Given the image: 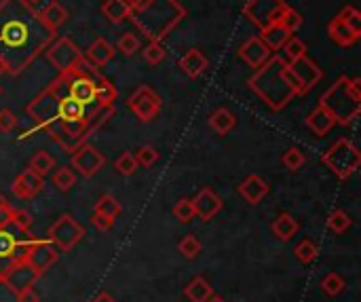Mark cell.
<instances>
[{"label": "cell", "mask_w": 361, "mask_h": 302, "mask_svg": "<svg viewBox=\"0 0 361 302\" xmlns=\"http://www.w3.org/2000/svg\"><path fill=\"white\" fill-rule=\"evenodd\" d=\"M116 55V49L106 41V39H97V41H93L91 45H89V49H87V61L89 63H93V66H106L112 57Z\"/></svg>", "instance_id": "ffe728a7"}, {"label": "cell", "mask_w": 361, "mask_h": 302, "mask_svg": "<svg viewBox=\"0 0 361 302\" xmlns=\"http://www.w3.org/2000/svg\"><path fill=\"white\" fill-rule=\"evenodd\" d=\"M102 13H104V17L110 19L112 23H123V21L131 15V9H129L127 0H104Z\"/></svg>", "instance_id": "d4e9b609"}, {"label": "cell", "mask_w": 361, "mask_h": 302, "mask_svg": "<svg viewBox=\"0 0 361 302\" xmlns=\"http://www.w3.org/2000/svg\"><path fill=\"white\" fill-rule=\"evenodd\" d=\"M205 302H226V300H222L220 296H209V298H207Z\"/></svg>", "instance_id": "681fc988"}, {"label": "cell", "mask_w": 361, "mask_h": 302, "mask_svg": "<svg viewBox=\"0 0 361 302\" xmlns=\"http://www.w3.org/2000/svg\"><path fill=\"white\" fill-rule=\"evenodd\" d=\"M192 205H194V214L196 216H199L203 222H209V220H214L220 214L222 199L209 186H205V188L199 190V194L192 199Z\"/></svg>", "instance_id": "7c38bea8"}, {"label": "cell", "mask_w": 361, "mask_h": 302, "mask_svg": "<svg viewBox=\"0 0 361 302\" xmlns=\"http://www.w3.org/2000/svg\"><path fill=\"white\" fill-rule=\"evenodd\" d=\"M207 123H209V127L218 133V136H228V133H231V131L237 127V117H235V112H231L228 108L220 106V108H216V110L209 114Z\"/></svg>", "instance_id": "ac0fdd59"}, {"label": "cell", "mask_w": 361, "mask_h": 302, "mask_svg": "<svg viewBox=\"0 0 361 302\" xmlns=\"http://www.w3.org/2000/svg\"><path fill=\"white\" fill-rule=\"evenodd\" d=\"M39 17H41V21L49 28V30H57L59 26H63L65 21H68V11H65L57 0H51V3L39 13Z\"/></svg>", "instance_id": "603a6c76"}, {"label": "cell", "mask_w": 361, "mask_h": 302, "mask_svg": "<svg viewBox=\"0 0 361 302\" xmlns=\"http://www.w3.org/2000/svg\"><path fill=\"white\" fill-rule=\"evenodd\" d=\"M289 37H291V32L287 28H283L279 21L265 26V28H262V34H260L262 43H265L271 51H279L287 43Z\"/></svg>", "instance_id": "d6986e66"}, {"label": "cell", "mask_w": 361, "mask_h": 302, "mask_svg": "<svg viewBox=\"0 0 361 302\" xmlns=\"http://www.w3.org/2000/svg\"><path fill=\"white\" fill-rule=\"evenodd\" d=\"M336 125V119H334V114L327 110L325 106H317L311 114H309V119H307V127L315 133L317 138H323L325 133H330L332 131V127Z\"/></svg>", "instance_id": "2e32d148"}, {"label": "cell", "mask_w": 361, "mask_h": 302, "mask_svg": "<svg viewBox=\"0 0 361 302\" xmlns=\"http://www.w3.org/2000/svg\"><path fill=\"white\" fill-rule=\"evenodd\" d=\"M11 212L13 208L7 203V199L0 194V226H7L11 222Z\"/></svg>", "instance_id": "bcb514c9"}, {"label": "cell", "mask_w": 361, "mask_h": 302, "mask_svg": "<svg viewBox=\"0 0 361 302\" xmlns=\"http://www.w3.org/2000/svg\"><path fill=\"white\" fill-rule=\"evenodd\" d=\"M207 66H209V59L203 55V51L199 49H190L182 55L180 59V68L186 77L190 79H199L205 70H207Z\"/></svg>", "instance_id": "9a60e30c"}, {"label": "cell", "mask_w": 361, "mask_h": 302, "mask_svg": "<svg viewBox=\"0 0 361 302\" xmlns=\"http://www.w3.org/2000/svg\"><path fill=\"white\" fill-rule=\"evenodd\" d=\"M45 188V178L37 172H32L30 167L28 170H23L11 184V190L17 199L21 201H30V199H34L39 192H43Z\"/></svg>", "instance_id": "30bf717a"}, {"label": "cell", "mask_w": 361, "mask_h": 302, "mask_svg": "<svg viewBox=\"0 0 361 302\" xmlns=\"http://www.w3.org/2000/svg\"><path fill=\"white\" fill-rule=\"evenodd\" d=\"M281 49L285 51V57H287L289 61H296V59H300V57L307 55V45H305L300 39H296V37H289L287 43H285Z\"/></svg>", "instance_id": "8d00e7d4"}, {"label": "cell", "mask_w": 361, "mask_h": 302, "mask_svg": "<svg viewBox=\"0 0 361 302\" xmlns=\"http://www.w3.org/2000/svg\"><path fill=\"white\" fill-rule=\"evenodd\" d=\"M279 23H281L283 28H287L289 32H296V30L302 26V17H300V13H296V11L289 9V7H285L283 13H281Z\"/></svg>", "instance_id": "b9f144b4"}, {"label": "cell", "mask_w": 361, "mask_h": 302, "mask_svg": "<svg viewBox=\"0 0 361 302\" xmlns=\"http://www.w3.org/2000/svg\"><path fill=\"white\" fill-rule=\"evenodd\" d=\"M287 77L293 83V87H296V93H307L321 79V70L317 68L315 61L307 59L305 55L287 66Z\"/></svg>", "instance_id": "52a82bcc"}, {"label": "cell", "mask_w": 361, "mask_h": 302, "mask_svg": "<svg viewBox=\"0 0 361 302\" xmlns=\"http://www.w3.org/2000/svg\"><path fill=\"white\" fill-rule=\"evenodd\" d=\"M351 226H353V220L344 210H334L330 214V218H327V228L336 234H344Z\"/></svg>", "instance_id": "f546056e"}, {"label": "cell", "mask_w": 361, "mask_h": 302, "mask_svg": "<svg viewBox=\"0 0 361 302\" xmlns=\"http://www.w3.org/2000/svg\"><path fill=\"white\" fill-rule=\"evenodd\" d=\"M68 95L74 97L83 106L95 102V77L89 74H68Z\"/></svg>", "instance_id": "8fae6325"}, {"label": "cell", "mask_w": 361, "mask_h": 302, "mask_svg": "<svg viewBox=\"0 0 361 302\" xmlns=\"http://www.w3.org/2000/svg\"><path fill=\"white\" fill-rule=\"evenodd\" d=\"M17 125H19V119L15 117L13 110H9V108L0 110V131H3V133H11Z\"/></svg>", "instance_id": "7bdbcfd3"}, {"label": "cell", "mask_w": 361, "mask_h": 302, "mask_svg": "<svg viewBox=\"0 0 361 302\" xmlns=\"http://www.w3.org/2000/svg\"><path fill=\"white\" fill-rule=\"evenodd\" d=\"M178 250H180V254H182L184 258L192 260V258H196V256L201 254L203 245H201V241H199V237H196V234L188 232V234H184V237L180 239Z\"/></svg>", "instance_id": "f1b7e54d"}, {"label": "cell", "mask_w": 361, "mask_h": 302, "mask_svg": "<svg viewBox=\"0 0 361 302\" xmlns=\"http://www.w3.org/2000/svg\"><path fill=\"white\" fill-rule=\"evenodd\" d=\"M144 59L150 63V66H158L163 59H165V49L158 41H150L144 49Z\"/></svg>", "instance_id": "f35d334b"}, {"label": "cell", "mask_w": 361, "mask_h": 302, "mask_svg": "<svg viewBox=\"0 0 361 302\" xmlns=\"http://www.w3.org/2000/svg\"><path fill=\"white\" fill-rule=\"evenodd\" d=\"M93 212H97V214H104V216H108V218L116 220V218L121 216V212H123V210H121V203H118V201H116L112 194H104V197L97 199V203H95Z\"/></svg>", "instance_id": "83f0119b"}, {"label": "cell", "mask_w": 361, "mask_h": 302, "mask_svg": "<svg viewBox=\"0 0 361 302\" xmlns=\"http://www.w3.org/2000/svg\"><path fill=\"white\" fill-rule=\"evenodd\" d=\"M174 216L180 224H188L196 218L194 214V205H192V199H180L176 208H174Z\"/></svg>", "instance_id": "e575fe53"}, {"label": "cell", "mask_w": 361, "mask_h": 302, "mask_svg": "<svg viewBox=\"0 0 361 302\" xmlns=\"http://www.w3.org/2000/svg\"><path fill=\"white\" fill-rule=\"evenodd\" d=\"M283 165L287 167L289 172H298L300 167L307 163V157H305V152L302 150H298V148H287L285 152H283Z\"/></svg>", "instance_id": "74e56055"}, {"label": "cell", "mask_w": 361, "mask_h": 302, "mask_svg": "<svg viewBox=\"0 0 361 302\" xmlns=\"http://www.w3.org/2000/svg\"><path fill=\"white\" fill-rule=\"evenodd\" d=\"M102 165H104L102 152L89 144H83V146L72 150V167L85 178H91L93 174L100 172Z\"/></svg>", "instance_id": "ba28073f"}, {"label": "cell", "mask_w": 361, "mask_h": 302, "mask_svg": "<svg viewBox=\"0 0 361 302\" xmlns=\"http://www.w3.org/2000/svg\"><path fill=\"white\" fill-rule=\"evenodd\" d=\"M15 296H17V302H39V294L34 292V288H25Z\"/></svg>", "instance_id": "7dc6e473"}, {"label": "cell", "mask_w": 361, "mask_h": 302, "mask_svg": "<svg viewBox=\"0 0 361 302\" xmlns=\"http://www.w3.org/2000/svg\"><path fill=\"white\" fill-rule=\"evenodd\" d=\"M239 57L245 61V63H249L251 68H262L265 66V61L271 57V49L262 43V39L260 37H254V39H249L241 49H239Z\"/></svg>", "instance_id": "4fadbf2b"}, {"label": "cell", "mask_w": 361, "mask_h": 302, "mask_svg": "<svg viewBox=\"0 0 361 302\" xmlns=\"http://www.w3.org/2000/svg\"><path fill=\"white\" fill-rule=\"evenodd\" d=\"M85 237V228L70 216L63 214L59 216L47 230V239L59 250V252H70L74 245Z\"/></svg>", "instance_id": "277c9868"}, {"label": "cell", "mask_w": 361, "mask_h": 302, "mask_svg": "<svg viewBox=\"0 0 361 302\" xmlns=\"http://www.w3.org/2000/svg\"><path fill=\"white\" fill-rule=\"evenodd\" d=\"M344 288H347V281H344L338 273H327V275L321 279V290H323L325 296H330V298L342 294Z\"/></svg>", "instance_id": "1f68e13d"}, {"label": "cell", "mask_w": 361, "mask_h": 302, "mask_svg": "<svg viewBox=\"0 0 361 302\" xmlns=\"http://www.w3.org/2000/svg\"><path fill=\"white\" fill-rule=\"evenodd\" d=\"M138 163H136V157L131 152H123L116 161H114V170L121 174V176H134L138 172Z\"/></svg>", "instance_id": "d590c367"}, {"label": "cell", "mask_w": 361, "mask_h": 302, "mask_svg": "<svg viewBox=\"0 0 361 302\" xmlns=\"http://www.w3.org/2000/svg\"><path fill=\"white\" fill-rule=\"evenodd\" d=\"M327 34H330V39L336 43V45H340V47H351V45H355L359 39H361V34H357V32H353L338 15L327 23Z\"/></svg>", "instance_id": "e0dca14e"}, {"label": "cell", "mask_w": 361, "mask_h": 302, "mask_svg": "<svg viewBox=\"0 0 361 302\" xmlns=\"http://www.w3.org/2000/svg\"><path fill=\"white\" fill-rule=\"evenodd\" d=\"M184 296L190 302H205L209 296H214V288L203 279V277H194L186 288H184Z\"/></svg>", "instance_id": "484cf974"}, {"label": "cell", "mask_w": 361, "mask_h": 302, "mask_svg": "<svg viewBox=\"0 0 361 302\" xmlns=\"http://www.w3.org/2000/svg\"><path fill=\"white\" fill-rule=\"evenodd\" d=\"M30 170L32 172H37V174H41L43 178L47 176V174H51L53 172V167H55V159L47 152V150H41V152H37L34 157L30 159Z\"/></svg>", "instance_id": "4316f807"}, {"label": "cell", "mask_w": 361, "mask_h": 302, "mask_svg": "<svg viewBox=\"0 0 361 302\" xmlns=\"http://www.w3.org/2000/svg\"><path fill=\"white\" fill-rule=\"evenodd\" d=\"M338 17L353 30V32H357V34H361V13L355 9V7H344L340 13H338Z\"/></svg>", "instance_id": "ab89813d"}, {"label": "cell", "mask_w": 361, "mask_h": 302, "mask_svg": "<svg viewBox=\"0 0 361 302\" xmlns=\"http://www.w3.org/2000/svg\"><path fill=\"white\" fill-rule=\"evenodd\" d=\"M134 157H136V163L138 165H142L144 170H150V167L158 161V150L152 148V146H142Z\"/></svg>", "instance_id": "60d3db41"}, {"label": "cell", "mask_w": 361, "mask_h": 302, "mask_svg": "<svg viewBox=\"0 0 361 302\" xmlns=\"http://www.w3.org/2000/svg\"><path fill=\"white\" fill-rule=\"evenodd\" d=\"M37 237L30 230L9 222L7 226H0V277L17 262L25 258V252L30 243Z\"/></svg>", "instance_id": "6da1fadb"}, {"label": "cell", "mask_w": 361, "mask_h": 302, "mask_svg": "<svg viewBox=\"0 0 361 302\" xmlns=\"http://www.w3.org/2000/svg\"><path fill=\"white\" fill-rule=\"evenodd\" d=\"M0 283H3V277H0Z\"/></svg>", "instance_id": "816d5d0a"}, {"label": "cell", "mask_w": 361, "mask_h": 302, "mask_svg": "<svg viewBox=\"0 0 361 302\" xmlns=\"http://www.w3.org/2000/svg\"><path fill=\"white\" fill-rule=\"evenodd\" d=\"M11 222L17 224V226H21V228H25V230H30V226H32L30 214L23 212V210H17V208H13V212H11Z\"/></svg>", "instance_id": "ee69618b"}, {"label": "cell", "mask_w": 361, "mask_h": 302, "mask_svg": "<svg viewBox=\"0 0 361 302\" xmlns=\"http://www.w3.org/2000/svg\"><path fill=\"white\" fill-rule=\"evenodd\" d=\"M127 106L140 121L148 123V121H154L161 112V97L148 85H142L129 95Z\"/></svg>", "instance_id": "5b68a950"}, {"label": "cell", "mask_w": 361, "mask_h": 302, "mask_svg": "<svg viewBox=\"0 0 361 302\" xmlns=\"http://www.w3.org/2000/svg\"><path fill=\"white\" fill-rule=\"evenodd\" d=\"M91 222H93V226H95L97 230H102V232H106V230H110V228L114 226V220H112V218H108V216H104V214H97V212H93Z\"/></svg>", "instance_id": "f6af8a7d"}, {"label": "cell", "mask_w": 361, "mask_h": 302, "mask_svg": "<svg viewBox=\"0 0 361 302\" xmlns=\"http://www.w3.org/2000/svg\"><path fill=\"white\" fill-rule=\"evenodd\" d=\"M321 161L330 167L338 178L347 180L357 172V167L361 163V154L347 138H340L338 142H334V146L330 150L321 157Z\"/></svg>", "instance_id": "3957f363"}, {"label": "cell", "mask_w": 361, "mask_h": 302, "mask_svg": "<svg viewBox=\"0 0 361 302\" xmlns=\"http://www.w3.org/2000/svg\"><path fill=\"white\" fill-rule=\"evenodd\" d=\"M140 47H142V43H140L138 34H134V32H125V34H123V37L118 39V43H116V51H118L121 55H125V57L136 55V53L140 51Z\"/></svg>", "instance_id": "d6a6232c"}, {"label": "cell", "mask_w": 361, "mask_h": 302, "mask_svg": "<svg viewBox=\"0 0 361 302\" xmlns=\"http://www.w3.org/2000/svg\"><path fill=\"white\" fill-rule=\"evenodd\" d=\"M39 277H41V275L34 271V268H32L25 260H21V262L13 264V266L9 268V271L5 273L3 283H5L13 294H19L21 290L34 285Z\"/></svg>", "instance_id": "9c48e42d"}, {"label": "cell", "mask_w": 361, "mask_h": 302, "mask_svg": "<svg viewBox=\"0 0 361 302\" xmlns=\"http://www.w3.org/2000/svg\"><path fill=\"white\" fill-rule=\"evenodd\" d=\"M47 57L53 66H57V68L61 70V74H89V77H93V72H95V66L93 68H85L89 61L81 55L76 45H72L68 39H59L51 47Z\"/></svg>", "instance_id": "7a4b0ae2"}, {"label": "cell", "mask_w": 361, "mask_h": 302, "mask_svg": "<svg viewBox=\"0 0 361 302\" xmlns=\"http://www.w3.org/2000/svg\"><path fill=\"white\" fill-rule=\"evenodd\" d=\"M25 3H39V0H25Z\"/></svg>", "instance_id": "f907efd6"}, {"label": "cell", "mask_w": 361, "mask_h": 302, "mask_svg": "<svg viewBox=\"0 0 361 302\" xmlns=\"http://www.w3.org/2000/svg\"><path fill=\"white\" fill-rule=\"evenodd\" d=\"M51 182H53V186H55L57 190L68 192V190L76 184V176H74V172L70 170V167H59V170L53 174Z\"/></svg>", "instance_id": "4dcf8cb0"}, {"label": "cell", "mask_w": 361, "mask_h": 302, "mask_svg": "<svg viewBox=\"0 0 361 302\" xmlns=\"http://www.w3.org/2000/svg\"><path fill=\"white\" fill-rule=\"evenodd\" d=\"M87 117V106H83L81 102H76L74 97L63 95L57 104V121L65 123V121H81Z\"/></svg>", "instance_id": "44dd1931"}, {"label": "cell", "mask_w": 361, "mask_h": 302, "mask_svg": "<svg viewBox=\"0 0 361 302\" xmlns=\"http://www.w3.org/2000/svg\"><path fill=\"white\" fill-rule=\"evenodd\" d=\"M298 228H300L298 220L293 218V216H289V214H279V216L273 220V224H271V230H273V234H275V237H277L279 241H289V239H293V237H296Z\"/></svg>", "instance_id": "7402d4cb"}, {"label": "cell", "mask_w": 361, "mask_h": 302, "mask_svg": "<svg viewBox=\"0 0 361 302\" xmlns=\"http://www.w3.org/2000/svg\"><path fill=\"white\" fill-rule=\"evenodd\" d=\"M116 87L104 79V77H95V102L100 104L102 108H112L114 99H116Z\"/></svg>", "instance_id": "cb8c5ba5"}, {"label": "cell", "mask_w": 361, "mask_h": 302, "mask_svg": "<svg viewBox=\"0 0 361 302\" xmlns=\"http://www.w3.org/2000/svg\"><path fill=\"white\" fill-rule=\"evenodd\" d=\"M57 258H59V250L49 239H34L30 243L23 260L34 268L39 275H43L57 262Z\"/></svg>", "instance_id": "8992f818"}, {"label": "cell", "mask_w": 361, "mask_h": 302, "mask_svg": "<svg viewBox=\"0 0 361 302\" xmlns=\"http://www.w3.org/2000/svg\"><path fill=\"white\" fill-rule=\"evenodd\" d=\"M317 254H319V250H317V243H315L313 239H302V241L296 245V250H293V256H296L302 264L315 262V260H317Z\"/></svg>", "instance_id": "836d02e7"}, {"label": "cell", "mask_w": 361, "mask_h": 302, "mask_svg": "<svg viewBox=\"0 0 361 302\" xmlns=\"http://www.w3.org/2000/svg\"><path fill=\"white\" fill-rule=\"evenodd\" d=\"M91 302H116V300H114L108 292H100V294H97Z\"/></svg>", "instance_id": "c3c4849f"}, {"label": "cell", "mask_w": 361, "mask_h": 302, "mask_svg": "<svg viewBox=\"0 0 361 302\" xmlns=\"http://www.w3.org/2000/svg\"><path fill=\"white\" fill-rule=\"evenodd\" d=\"M239 194L247 201L249 205H258L262 199H265L267 194H269V184L265 182V178H260V176H256V174H251V176H247L241 184H239Z\"/></svg>", "instance_id": "5bb4252c"}]
</instances>
